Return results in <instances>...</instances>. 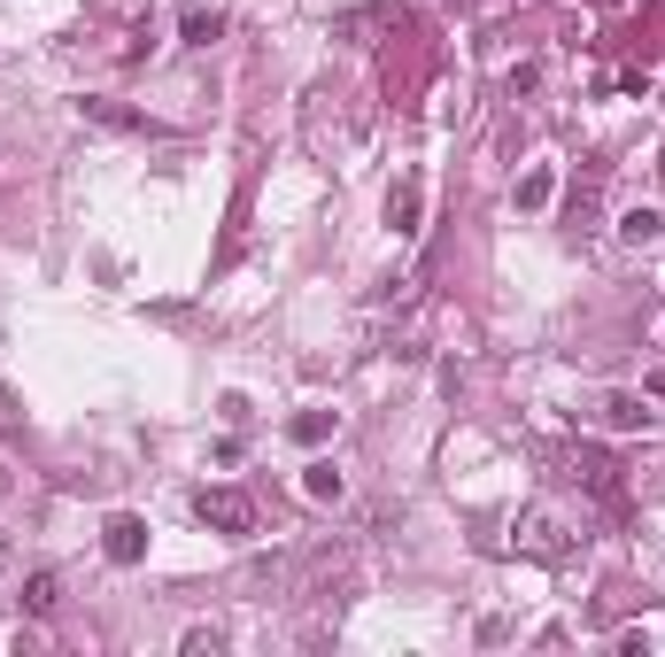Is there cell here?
<instances>
[{"label": "cell", "mask_w": 665, "mask_h": 657, "mask_svg": "<svg viewBox=\"0 0 665 657\" xmlns=\"http://www.w3.org/2000/svg\"><path fill=\"white\" fill-rule=\"evenodd\" d=\"M62 604V581H55V572H32V581H24V611H55Z\"/></svg>", "instance_id": "9"}, {"label": "cell", "mask_w": 665, "mask_h": 657, "mask_svg": "<svg viewBox=\"0 0 665 657\" xmlns=\"http://www.w3.org/2000/svg\"><path fill=\"white\" fill-rule=\"evenodd\" d=\"M86 117H94V124H109V132H147V117H132V109H109V101H86Z\"/></svg>", "instance_id": "11"}, {"label": "cell", "mask_w": 665, "mask_h": 657, "mask_svg": "<svg viewBox=\"0 0 665 657\" xmlns=\"http://www.w3.org/2000/svg\"><path fill=\"white\" fill-rule=\"evenodd\" d=\"M549 194H557V171H527L519 179V209H549Z\"/></svg>", "instance_id": "10"}, {"label": "cell", "mask_w": 665, "mask_h": 657, "mask_svg": "<svg viewBox=\"0 0 665 657\" xmlns=\"http://www.w3.org/2000/svg\"><path fill=\"white\" fill-rule=\"evenodd\" d=\"M302 487H310L317 503H332V496H341V472H332V464H310V472H302Z\"/></svg>", "instance_id": "12"}, {"label": "cell", "mask_w": 665, "mask_h": 657, "mask_svg": "<svg viewBox=\"0 0 665 657\" xmlns=\"http://www.w3.org/2000/svg\"><path fill=\"white\" fill-rule=\"evenodd\" d=\"M572 479H580V487H596V496H619V472H612L596 449H572Z\"/></svg>", "instance_id": "4"}, {"label": "cell", "mask_w": 665, "mask_h": 657, "mask_svg": "<svg viewBox=\"0 0 665 657\" xmlns=\"http://www.w3.org/2000/svg\"><path fill=\"white\" fill-rule=\"evenodd\" d=\"M511 549H527V557H572V549H580V526H572L557 503H527V511L511 519Z\"/></svg>", "instance_id": "1"}, {"label": "cell", "mask_w": 665, "mask_h": 657, "mask_svg": "<svg viewBox=\"0 0 665 657\" xmlns=\"http://www.w3.org/2000/svg\"><path fill=\"white\" fill-rule=\"evenodd\" d=\"M16 564V542H9V526H0V572H9Z\"/></svg>", "instance_id": "14"}, {"label": "cell", "mask_w": 665, "mask_h": 657, "mask_svg": "<svg viewBox=\"0 0 665 657\" xmlns=\"http://www.w3.org/2000/svg\"><path fill=\"white\" fill-rule=\"evenodd\" d=\"M419 209H426V194H419V179H402V186L387 194V224H395V232H410V224H419Z\"/></svg>", "instance_id": "6"}, {"label": "cell", "mask_w": 665, "mask_h": 657, "mask_svg": "<svg viewBox=\"0 0 665 657\" xmlns=\"http://www.w3.org/2000/svg\"><path fill=\"white\" fill-rule=\"evenodd\" d=\"M109 557H117V564H140V557H147V526H140V519H109Z\"/></svg>", "instance_id": "5"}, {"label": "cell", "mask_w": 665, "mask_h": 657, "mask_svg": "<svg viewBox=\"0 0 665 657\" xmlns=\"http://www.w3.org/2000/svg\"><path fill=\"white\" fill-rule=\"evenodd\" d=\"M325 434H332L325 410H302V418H294V441H325Z\"/></svg>", "instance_id": "13"}, {"label": "cell", "mask_w": 665, "mask_h": 657, "mask_svg": "<svg viewBox=\"0 0 665 657\" xmlns=\"http://www.w3.org/2000/svg\"><path fill=\"white\" fill-rule=\"evenodd\" d=\"M194 519L217 526V534H256V503H247V487H202Z\"/></svg>", "instance_id": "3"}, {"label": "cell", "mask_w": 665, "mask_h": 657, "mask_svg": "<svg viewBox=\"0 0 665 657\" xmlns=\"http://www.w3.org/2000/svg\"><path fill=\"white\" fill-rule=\"evenodd\" d=\"M596 426H604V434H657V426H665V410H657V394L612 387V394H596Z\"/></svg>", "instance_id": "2"}, {"label": "cell", "mask_w": 665, "mask_h": 657, "mask_svg": "<svg viewBox=\"0 0 665 657\" xmlns=\"http://www.w3.org/2000/svg\"><path fill=\"white\" fill-rule=\"evenodd\" d=\"M657 232H665V217H657V209H650V202H642V209H627V217H619V240H634V248H650V240H657Z\"/></svg>", "instance_id": "7"}, {"label": "cell", "mask_w": 665, "mask_h": 657, "mask_svg": "<svg viewBox=\"0 0 665 657\" xmlns=\"http://www.w3.org/2000/svg\"><path fill=\"white\" fill-rule=\"evenodd\" d=\"M179 32H186V47H209V39L225 32V16H217V9H186V16H179Z\"/></svg>", "instance_id": "8"}]
</instances>
